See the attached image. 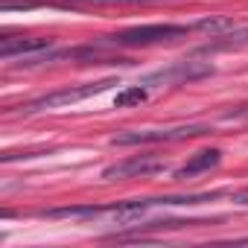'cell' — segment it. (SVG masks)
Wrapping results in <instances>:
<instances>
[{"instance_id": "1", "label": "cell", "mask_w": 248, "mask_h": 248, "mask_svg": "<svg viewBox=\"0 0 248 248\" xmlns=\"http://www.w3.org/2000/svg\"><path fill=\"white\" fill-rule=\"evenodd\" d=\"M187 32H193V27H184V24H143V27L114 32L108 41L117 44V47H149V44L184 38Z\"/></svg>"}, {"instance_id": "2", "label": "cell", "mask_w": 248, "mask_h": 248, "mask_svg": "<svg viewBox=\"0 0 248 248\" xmlns=\"http://www.w3.org/2000/svg\"><path fill=\"white\" fill-rule=\"evenodd\" d=\"M207 135L204 126H178V129H146V132H123L114 135V146H146V143H172V140H187Z\"/></svg>"}, {"instance_id": "3", "label": "cell", "mask_w": 248, "mask_h": 248, "mask_svg": "<svg viewBox=\"0 0 248 248\" xmlns=\"http://www.w3.org/2000/svg\"><path fill=\"white\" fill-rule=\"evenodd\" d=\"M108 85H114V79H102V82H88L82 88H64V91H56V93H47L35 102L27 105V111H44V108H59V105H73V102H82L93 93H102Z\"/></svg>"}, {"instance_id": "4", "label": "cell", "mask_w": 248, "mask_h": 248, "mask_svg": "<svg viewBox=\"0 0 248 248\" xmlns=\"http://www.w3.org/2000/svg\"><path fill=\"white\" fill-rule=\"evenodd\" d=\"M213 76V64L207 62H175L172 67H164L158 73H152L146 82H161V85H184V82H196Z\"/></svg>"}, {"instance_id": "5", "label": "cell", "mask_w": 248, "mask_h": 248, "mask_svg": "<svg viewBox=\"0 0 248 248\" xmlns=\"http://www.w3.org/2000/svg\"><path fill=\"white\" fill-rule=\"evenodd\" d=\"M164 170V164L152 155H135L129 161H120V164H111L102 170V178L114 181V178H135V175H149V172H158Z\"/></svg>"}, {"instance_id": "6", "label": "cell", "mask_w": 248, "mask_h": 248, "mask_svg": "<svg viewBox=\"0 0 248 248\" xmlns=\"http://www.w3.org/2000/svg\"><path fill=\"white\" fill-rule=\"evenodd\" d=\"M53 41L50 38H3L0 41V56L3 59H24V56H35V53H44L50 50Z\"/></svg>"}, {"instance_id": "7", "label": "cell", "mask_w": 248, "mask_h": 248, "mask_svg": "<svg viewBox=\"0 0 248 248\" xmlns=\"http://www.w3.org/2000/svg\"><path fill=\"white\" fill-rule=\"evenodd\" d=\"M219 161H222V152L219 149H204V152H196L178 172H175V178H193V175H199V172H207V170H213V167H219Z\"/></svg>"}, {"instance_id": "8", "label": "cell", "mask_w": 248, "mask_h": 248, "mask_svg": "<svg viewBox=\"0 0 248 248\" xmlns=\"http://www.w3.org/2000/svg\"><path fill=\"white\" fill-rule=\"evenodd\" d=\"M111 210V204H85V207H59V210H50L47 216H59V219H96V216H105Z\"/></svg>"}, {"instance_id": "9", "label": "cell", "mask_w": 248, "mask_h": 248, "mask_svg": "<svg viewBox=\"0 0 248 248\" xmlns=\"http://www.w3.org/2000/svg\"><path fill=\"white\" fill-rule=\"evenodd\" d=\"M193 30L207 32L210 38H219V35H228V32L233 30V21H231V18H202V21L193 24Z\"/></svg>"}, {"instance_id": "10", "label": "cell", "mask_w": 248, "mask_h": 248, "mask_svg": "<svg viewBox=\"0 0 248 248\" xmlns=\"http://www.w3.org/2000/svg\"><path fill=\"white\" fill-rule=\"evenodd\" d=\"M222 41H213V44H207L204 50H228V47H242V44H248V27H233L228 35H219Z\"/></svg>"}, {"instance_id": "11", "label": "cell", "mask_w": 248, "mask_h": 248, "mask_svg": "<svg viewBox=\"0 0 248 248\" xmlns=\"http://www.w3.org/2000/svg\"><path fill=\"white\" fill-rule=\"evenodd\" d=\"M140 102H146V88H140V85H129L114 96L117 108H129V105H140Z\"/></svg>"}, {"instance_id": "12", "label": "cell", "mask_w": 248, "mask_h": 248, "mask_svg": "<svg viewBox=\"0 0 248 248\" xmlns=\"http://www.w3.org/2000/svg\"><path fill=\"white\" fill-rule=\"evenodd\" d=\"M245 117H248V105H239V108L225 114V120H245Z\"/></svg>"}, {"instance_id": "13", "label": "cell", "mask_w": 248, "mask_h": 248, "mask_svg": "<svg viewBox=\"0 0 248 248\" xmlns=\"http://www.w3.org/2000/svg\"><path fill=\"white\" fill-rule=\"evenodd\" d=\"M233 202H236V204H242V207H248V187H245V190H239V193L233 196Z\"/></svg>"}]
</instances>
